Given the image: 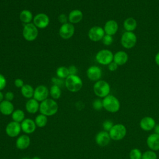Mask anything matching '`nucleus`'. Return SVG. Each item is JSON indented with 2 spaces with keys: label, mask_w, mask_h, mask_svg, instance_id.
<instances>
[{
  "label": "nucleus",
  "mask_w": 159,
  "mask_h": 159,
  "mask_svg": "<svg viewBox=\"0 0 159 159\" xmlns=\"http://www.w3.org/2000/svg\"><path fill=\"white\" fill-rule=\"evenodd\" d=\"M58 110L57 102L52 99H46L41 102L39 107L40 114L46 116H52L55 115Z\"/></svg>",
  "instance_id": "1"
},
{
  "label": "nucleus",
  "mask_w": 159,
  "mask_h": 159,
  "mask_svg": "<svg viewBox=\"0 0 159 159\" xmlns=\"http://www.w3.org/2000/svg\"><path fill=\"white\" fill-rule=\"evenodd\" d=\"M103 108L109 112L116 113L118 112L120 107L119 100L114 96L109 94L102 99Z\"/></svg>",
  "instance_id": "2"
},
{
  "label": "nucleus",
  "mask_w": 159,
  "mask_h": 159,
  "mask_svg": "<svg viewBox=\"0 0 159 159\" xmlns=\"http://www.w3.org/2000/svg\"><path fill=\"white\" fill-rule=\"evenodd\" d=\"M65 87L71 92L79 91L83 86L82 80L78 75H69L65 80Z\"/></svg>",
  "instance_id": "3"
},
{
  "label": "nucleus",
  "mask_w": 159,
  "mask_h": 159,
  "mask_svg": "<svg viewBox=\"0 0 159 159\" xmlns=\"http://www.w3.org/2000/svg\"><path fill=\"white\" fill-rule=\"evenodd\" d=\"M93 91L98 97L104 98L109 94L111 87L107 81L98 80L93 85Z\"/></svg>",
  "instance_id": "4"
},
{
  "label": "nucleus",
  "mask_w": 159,
  "mask_h": 159,
  "mask_svg": "<svg viewBox=\"0 0 159 159\" xmlns=\"http://www.w3.org/2000/svg\"><path fill=\"white\" fill-rule=\"evenodd\" d=\"M111 140L119 141L123 139L127 134L126 127L122 124H116L109 132Z\"/></svg>",
  "instance_id": "5"
},
{
  "label": "nucleus",
  "mask_w": 159,
  "mask_h": 159,
  "mask_svg": "<svg viewBox=\"0 0 159 159\" xmlns=\"http://www.w3.org/2000/svg\"><path fill=\"white\" fill-rule=\"evenodd\" d=\"M120 42L122 47L125 48H132L137 43V36L133 32L125 31L121 36Z\"/></svg>",
  "instance_id": "6"
},
{
  "label": "nucleus",
  "mask_w": 159,
  "mask_h": 159,
  "mask_svg": "<svg viewBox=\"0 0 159 159\" xmlns=\"http://www.w3.org/2000/svg\"><path fill=\"white\" fill-rule=\"evenodd\" d=\"M39 31L37 27L32 23L25 24L22 30V35L24 38L29 42L34 41L38 36Z\"/></svg>",
  "instance_id": "7"
},
{
  "label": "nucleus",
  "mask_w": 159,
  "mask_h": 159,
  "mask_svg": "<svg viewBox=\"0 0 159 159\" xmlns=\"http://www.w3.org/2000/svg\"><path fill=\"white\" fill-rule=\"evenodd\" d=\"M114 54L107 49L99 50L96 55V60L101 65H108L113 61Z\"/></svg>",
  "instance_id": "8"
},
{
  "label": "nucleus",
  "mask_w": 159,
  "mask_h": 159,
  "mask_svg": "<svg viewBox=\"0 0 159 159\" xmlns=\"http://www.w3.org/2000/svg\"><path fill=\"white\" fill-rule=\"evenodd\" d=\"M20 123L15 121H11L9 122L5 129L6 134L10 137H17L21 132Z\"/></svg>",
  "instance_id": "9"
},
{
  "label": "nucleus",
  "mask_w": 159,
  "mask_h": 159,
  "mask_svg": "<svg viewBox=\"0 0 159 159\" xmlns=\"http://www.w3.org/2000/svg\"><path fill=\"white\" fill-rule=\"evenodd\" d=\"M105 35L104 29L100 26H93L88 31L89 39L93 42H98L102 39Z\"/></svg>",
  "instance_id": "10"
},
{
  "label": "nucleus",
  "mask_w": 159,
  "mask_h": 159,
  "mask_svg": "<svg viewBox=\"0 0 159 159\" xmlns=\"http://www.w3.org/2000/svg\"><path fill=\"white\" fill-rule=\"evenodd\" d=\"M75 33L74 25L69 22L61 24L59 29L60 36L63 39H69Z\"/></svg>",
  "instance_id": "11"
},
{
  "label": "nucleus",
  "mask_w": 159,
  "mask_h": 159,
  "mask_svg": "<svg viewBox=\"0 0 159 159\" xmlns=\"http://www.w3.org/2000/svg\"><path fill=\"white\" fill-rule=\"evenodd\" d=\"M49 94V90L45 85H39L35 88L34 93V99L39 102H42L46 99Z\"/></svg>",
  "instance_id": "12"
},
{
  "label": "nucleus",
  "mask_w": 159,
  "mask_h": 159,
  "mask_svg": "<svg viewBox=\"0 0 159 159\" xmlns=\"http://www.w3.org/2000/svg\"><path fill=\"white\" fill-rule=\"evenodd\" d=\"M33 22L37 28L45 29L48 25L50 19L47 14L44 13H39L34 17Z\"/></svg>",
  "instance_id": "13"
},
{
  "label": "nucleus",
  "mask_w": 159,
  "mask_h": 159,
  "mask_svg": "<svg viewBox=\"0 0 159 159\" xmlns=\"http://www.w3.org/2000/svg\"><path fill=\"white\" fill-rule=\"evenodd\" d=\"M111 140V137L108 132L102 130L99 132L95 137V142L96 144L100 147H106L109 144Z\"/></svg>",
  "instance_id": "14"
},
{
  "label": "nucleus",
  "mask_w": 159,
  "mask_h": 159,
  "mask_svg": "<svg viewBox=\"0 0 159 159\" xmlns=\"http://www.w3.org/2000/svg\"><path fill=\"white\" fill-rule=\"evenodd\" d=\"M139 125L143 130L148 132L154 129L156 125V122L152 117L145 116L141 119Z\"/></svg>",
  "instance_id": "15"
},
{
  "label": "nucleus",
  "mask_w": 159,
  "mask_h": 159,
  "mask_svg": "<svg viewBox=\"0 0 159 159\" xmlns=\"http://www.w3.org/2000/svg\"><path fill=\"white\" fill-rule=\"evenodd\" d=\"M21 129L25 134H30L35 132L37 125L35 121L30 118L25 119L21 123Z\"/></svg>",
  "instance_id": "16"
},
{
  "label": "nucleus",
  "mask_w": 159,
  "mask_h": 159,
  "mask_svg": "<svg viewBox=\"0 0 159 159\" xmlns=\"http://www.w3.org/2000/svg\"><path fill=\"white\" fill-rule=\"evenodd\" d=\"M86 75L90 80L97 81L99 80L102 76V71L99 66H91L88 68L86 71Z\"/></svg>",
  "instance_id": "17"
},
{
  "label": "nucleus",
  "mask_w": 159,
  "mask_h": 159,
  "mask_svg": "<svg viewBox=\"0 0 159 159\" xmlns=\"http://www.w3.org/2000/svg\"><path fill=\"white\" fill-rule=\"evenodd\" d=\"M146 143L150 150L155 152L159 150V135L156 133L150 134L147 138Z\"/></svg>",
  "instance_id": "18"
},
{
  "label": "nucleus",
  "mask_w": 159,
  "mask_h": 159,
  "mask_svg": "<svg viewBox=\"0 0 159 159\" xmlns=\"http://www.w3.org/2000/svg\"><path fill=\"white\" fill-rule=\"evenodd\" d=\"M103 29L106 34L112 36L117 33L119 25L115 20H109L105 23Z\"/></svg>",
  "instance_id": "19"
},
{
  "label": "nucleus",
  "mask_w": 159,
  "mask_h": 159,
  "mask_svg": "<svg viewBox=\"0 0 159 159\" xmlns=\"http://www.w3.org/2000/svg\"><path fill=\"white\" fill-rule=\"evenodd\" d=\"M30 144V139L27 134H22L17 137L16 141V146L19 150L27 148Z\"/></svg>",
  "instance_id": "20"
},
{
  "label": "nucleus",
  "mask_w": 159,
  "mask_h": 159,
  "mask_svg": "<svg viewBox=\"0 0 159 159\" xmlns=\"http://www.w3.org/2000/svg\"><path fill=\"white\" fill-rule=\"evenodd\" d=\"M14 111V107L11 101L3 100L0 103V112L4 116H9Z\"/></svg>",
  "instance_id": "21"
},
{
  "label": "nucleus",
  "mask_w": 159,
  "mask_h": 159,
  "mask_svg": "<svg viewBox=\"0 0 159 159\" xmlns=\"http://www.w3.org/2000/svg\"><path fill=\"white\" fill-rule=\"evenodd\" d=\"M129 60L128 54L122 50L117 51L115 53L113 57V61H114L118 66H121L125 64Z\"/></svg>",
  "instance_id": "22"
},
{
  "label": "nucleus",
  "mask_w": 159,
  "mask_h": 159,
  "mask_svg": "<svg viewBox=\"0 0 159 159\" xmlns=\"http://www.w3.org/2000/svg\"><path fill=\"white\" fill-rule=\"evenodd\" d=\"M40 104L34 98L29 99L25 103V109L30 114H35L39 110Z\"/></svg>",
  "instance_id": "23"
},
{
  "label": "nucleus",
  "mask_w": 159,
  "mask_h": 159,
  "mask_svg": "<svg viewBox=\"0 0 159 159\" xmlns=\"http://www.w3.org/2000/svg\"><path fill=\"white\" fill-rule=\"evenodd\" d=\"M68 20L71 24H76L80 22L83 17L81 11L79 9H74L71 11L68 15Z\"/></svg>",
  "instance_id": "24"
},
{
  "label": "nucleus",
  "mask_w": 159,
  "mask_h": 159,
  "mask_svg": "<svg viewBox=\"0 0 159 159\" xmlns=\"http://www.w3.org/2000/svg\"><path fill=\"white\" fill-rule=\"evenodd\" d=\"M137 26V20L133 17H127L123 23V27L127 32H133L136 29Z\"/></svg>",
  "instance_id": "25"
},
{
  "label": "nucleus",
  "mask_w": 159,
  "mask_h": 159,
  "mask_svg": "<svg viewBox=\"0 0 159 159\" xmlns=\"http://www.w3.org/2000/svg\"><path fill=\"white\" fill-rule=\"evenodd\" d=\"M19 19L21 22H22L25 24H27L30 23L34 17L32 13L29 10L25 9L20 12Z\"/></svg>",
  "instance_id": "26"
},
{
  "label": "nucleus",
  "mask_w": 159,
  "mask_h": 159,
  "mask_svg": "<svg viewBox=\"0 0 159 159\" xmlns=\"http://www.w3.org/2000/svg\"><path fill=\"white\" fill-rule=\"evenodd\" d=\"M20 91L22 96L27 99H31L34 96V89L30 84H24L20 88Z\"/></svg>",
  "instance_id": "27"
},
{
  "label": "nucleus",
  "mask_w": 159,
  "mask_h": 159,
  "mask_svg": "<svg viewBox=\"0 0 159 159\" xmlns=\"http://www.w3.org/2000/svg\"><path fill=\"white\" fill-rule=\"evenodd\" d=\"M11 117L13 121L21 123L25 119V113L22 110L18 109L14 111Z\"/></svg>",
  "instance_id": "28"
},
{
  "label": "nucleus",
  "mask_w": 159,
  "mask_h": 159,
  "mask_svg": "<svg viewBox=\"0 0 159 159\" xmlns=\"http://www.w3.org/2000/svg\"><path fill=\"white\" fill-rule=\"evenodd\" d=\"M35 123L36 125L39 127H45L48 122L47 116L43 115V114H39L37 115L35 118Z\"/></svg>",
  "instance_id": "29"
},
{
  "label": "nucleus",
  "mask_w": 159,
  "mask_h": 159,
  "mask_svg": "<svg viewBox=\"0 0 159 159\" xmlns=\"http://www.w3.org/2000/svg\"><path fill=\"white\" fill-rule=\"evenodd\" d=\"M49 94H50L53 99H58L61 96V91L59 86L53 84L50 87Z\"/></svg>",
  "instance_id": "30"
},
{
  "label": "nucleus",
  "mask_w": 159,
  "mask_h": 159,
  "mask_svg": "<svg viewBox=\"0 0 159 159\" xmlns=\"http://www.w3.org/2000/svg\"><path fill=\"white\" fill-rule=\"evenodd\" d=\"M58 78L61 79H66L69 75L68 68L65 66H60L57 69L56 71Z\"/></svg>",
  "instance_id": "31"
},
{
  "label": "nucleus",
  "mask_w": 159,
  "mask_h": 159,
  "mask_svg": "<svg viewBox=\"0 0 159 159\" xmlns=\"http://www.w3.org/2000/svg\"><path fill=\"white\" fill-rule=\"evenodd\" d=\"M129 159H142V153L137 148H134L130 150L129 154Z\"/></svg>",
  "instance_id": "32"
},
{
  "label": "nucleus",
  "mask_w": 159,
  "mask_h": 159,
  "mask_svg": "<svg viewBox=\"0 0 159 159\" xmlns=\"http://www.w3.org/2000/svg\"><path fill=\"white\" fill-rule=\"evenodd\" d=\"M142 159H157V155L155 151L148 150L142 153Z\"/></svg>",
  "instance_id": "33"
},
{
  "label": "nucleus",
  "mask_w": 159,
  "mask_h": 159,
  "mask_svg": "<svg viewBox=\"0 0 159 159\" xmlns=\"http://www.w3.org/2000/svg\"><path fill=\"white\" fill-rule=\"evenodd\" d=\"M93 107L96 111H100L103 108L102 100L100 99H96L93 101L92 104Z\"/></svg>",
  "instance_id": "34"
},
{
  "label": "nucleus",
  "mask_w": 159,
  "mask_h": 159,
  "mask_svg": "<svg viewBox=\"0 0 159 159\" xmlns=\"http://www.w3.org/2000/svg\"><path fill=\"white\" fill-rule=\"evenodd\" d=\"M114 41V39H113V37L112 35H107V34H106L104 35V36L103 37L102 39V42L104 45H106V46H108V45H110Z\"/></svg>",
  "instance_id": "35"
},
{
  "label": "nucleus",
  "mask_w": 159,
  "mask_h": 159,
  "mask_svg": "<svg viewBox=\"0 0 159 159\" xmlns=\"http://www.w3.org/2000/svg\"><path fill=\"white\" fill-rule=\"evenodd\" d=\"M114 125V123L111 120H106L102 122V126L104 130L109 132Z\"/></svg>",
  "instance_id": "36"
},
{
  "label": "nucleus",
  "mask_w": 159,
  "mask_h": 159,
  "mask_svg": "<svg viewBox=\"0 0 159 159\" xmlns=\"http://www.w3.org/2000/svg\"><path fill=\"white\" fill-rule=\"evenodd\" d=\"M52 81L54 85H57V86H59L60 88H61L63 86H65V81L63 80V79H61L59 78L53 77L52 78Z\"/></svg>",
  "instance_id": "37"
},
{
  "label": "nucleus",
  "mask_w": 159,
  "mask_h": 159,
  "mask_svg": "<svg viewBox=\"0 0 159 159\" xmlns=\"http://www.w3.org/2000/svg\"><path fill=\"white\" fill-rule=\"evenodd\" d=\"M58 21L61 24H63L67 23V21L68 20V17H67V16L65 14H61L58 16Z\"/></svg>",
  "instance_id": "38"
},
{
  "label": "nucleus",
  "mask_w": 159,
  "mask_h": 159,
  "mask_svg": "<svg viewBox=\"0 0 159 159\" xmlns=\"http://www.w3.org/2000/svg\"><path fill=\"white\" fill-rule=\"evenodd\" d=\"M6 86V80L2 75L0 74V91L4 89Z\"/></svg>",
  "instance_id": "39"
},
{
  "label": "nucleus",
  "mask_w": 159,
  "mask_h": 159,
  "mask_svg": "<svg viewBox=\"0 0 159 159\" xmlns=\"http://www.w3.org/2000/svg\"><path fill=\"white\" fill-rule=\"evenodd\" d=\"M14 94L11 91L7 92L4 95L5 100H7L9 101H12L14 99Z\"/></svg>",
  "instance_id": "40"
},
{
  "label": "nucleus",
  "mask_w": 159,
  "mask_h": 159,
  "mask_svg": "<svg viewBox=\"0 0 159 159\" xmlns=\"http://www.w3.org/2000/svg\"><path fill=\"white\" fill-rule=\"evenodd\" d=\"M108 69H109V71H116L117 69V68H118V65L117 64H116L114 61H112L111 63H110L108 65Z\"/></svg>",
  "instance_id": "41"
},
{
  "label": "nucleus",
  "mask_w": 159,
  "mask_h": 159,
  "mask_svg": "<svg viewBox=\"0 0 159 159\" xmlns=\"http://www.w3.org/2000/svg\"><path fill=\"white\" fill-rule=\"evenodd\" d=\"M14 85L17 88H21L24 85V81L22 79H20V78H17L14 81Z\"/></svg>",
  "instance_id": "42"
},
{
  "label": "nucleus",
  "mask_w": 159,
  "mask_h": 159,
  "mask_svg": "<svg viewBox=\"0 0 159 159\" xmlns=\"http://www.w3.org/2000/svg\"><path fill=\"white\" fill-rule=\"evenodd\" d=\"M68 71L70 75H75L76 74L78 69L75 65H71L68 68Z\"/></svg>",
  "instance_id": "43"
},
{
  "label": "nucleus",
  "mask_w": 159,
  "mask_h": 159,
  "mask_svg": "<svg viewBox=\"0 0 159 159\" xmlns=\"http://www.w3.org/2000/svg\"><path fill=\"white\" fill-rule=\"evenodd\" d=\"M155 61L156 63V64L159 66V52L156 54L155 57Z\"/></svg>",
  "instance_id": "44"
},
{
  "label": "nucleus",
  "mask_w": 159,
  "mask_h": 159,
  "mask_svg": "<svg viewBox=\"0 0 159 159\" xmlns=\"http://www.w3.org/2000/svg\"><path fill=\"white\" fill-rule=\"evenodd\" d=\"M154 130H155V133H156L159 135V124H156L154 128Z\"/></svg>",
  "instance_id": "45"
},
{
  "label": "nucleus",
  "mask_w": 159,
  "mask_h": 159,
  "mask_svg": "<svg viewBox=\"0 0 159 159\" xmlns=\"http://www.w3.org/2000/svg\"><path fill=\"white\" fill-rule=\"evenodd\" d=\"M4 98V94H3L2 93V92H1V91H0V103L3 101Z\"/></svg>",
  "instance_id": "46"
},
{
  "label": "nucleus",
  "mask_w": 159,
  "mask_h": 159,
  "mask_svg": "<svg viewBox=\"0 0 159 159\" xmlns=\"http://www.w3.org/2000/svg\"><path fill=\"white\" fill-rule=\"evenodd\" d=\"M31 159H41L39 157H37V156H35V157H34L33 158H32Z\"/></svg>",
  "instance_id": "47"
},
{
  "label": "nucleus",
  "mask_w": 159,
  "mask_h": 159,
  "mask_svg": "<svg viewBox=\"0 0 159 159\" xmlns=\"http://www.w3.org/2000/svg\"><path fill=\"white\" fill-rule=\"evenodd\" d=\"M22 159H30L29 158H27V157H24V158H22Z\"/></svg>",
  "instance_id": "48"
}]
</instances>
